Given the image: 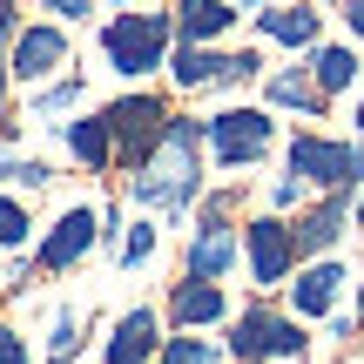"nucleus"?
<instances>
[{
	"label": "nucleus",
	"mask_w": 364,
	"mask_h": 364,
	"mask_svg": "<svg viewBox=\"0 0 364 364\" xmlns=\"http://www.w3.org/2000/svg\"><path fill=\"white\" fill-rule=\"evenodd\" d=\"M122 182H129V203H135V209H149V216H162V223L189 216L196 196L209 189L203 115H182V108H176V122H169V135L156 142V156H149L142 169H129Z\"/></svg>",
	"instance_id": "f257e3e1"
},
{
	"label": "nucleus",
	"mask_w": 364,
	"mask_h": 364,
	"mask_svg": "<svg viewBox=\"0 0 364 364\" xmlns=\"http://www.w3.org/2000/svg\"><path fill=\"white\" fill-rule=\"evenodd\" d=\"M95 48H102V68L115 81H149L169 68V48H176V14L162 7H115L102 27H95Z\"/></svg>",
	"instance_id": "f03ea898"
},
{
	"label": "nucleus",
	"mask_w": 364,
	"mask_h": 364,
	"mask_svg": "<svg viewBox=\"0 0 364 364\" xmlns=\"http://www.w3.org/2000/svg\"><path fill=\"white\" fill-rule=\"evenodd\" d=\"M203 142H209V176L263 169V156L277 149V108H263V102H223V108L203 115Z\"/></svg>",
	"instance_id": "7ed1b4c3"
},
{
	"label": "nucleus",
	"mask_w": 364,
	"mask_h": 364,
	"mask_svg": "<svg viewBox=\"0 0 364 364\" xmlns=\"http://www.w3.org/2000/svg\"><path fill=\"white\" fill-rule=\"evenodd\" d=\"M223 351L236 364H270V358H311V324H304L297 311H277L270 297L243 304V311H230V338H223Z\"/></svg>",
	"instance_id": "20e7f679"
},
{
	"label": "nucleus",
	"mask_w": 364,
	"mask_h": 364,
	"mask_svg": "<svg viewBox=\"0 0 364 364\" xmlns=\"http://www.w3.org/2000/svg\"><path fill=\"white\" fill-rule=\"evenodd\" d=\"M102 115H108V135H115V176H129V169H142V162L156 156V142L169 135L176 102L135 81V88H122L115 102H102Z\"/></svg>",
	"instance_id": "39448f33"
},
{
	"label": "nucleus",
	"mask_w": 364,
	"mask_h": 364,
	"mask_svg": "<svg viewBox=\"0 0 364 364\" xmlns=\"http://www.w3.org/2000/svg\"><path fill=\"white\" fill-rule=\"evenodd\" d=\"M284 169L297 176L311 196H324V189H364V169H358V135L297 129V135L284 142Z\"/></svg>",
	"instance_id": "423d86ee"
},
{
	"label": "nucleus",
	"mask_w": 364,
	"mask_h": 364,
	"mask_svg": "<svg viewBox=\"0 0 364 364\" xmlns=\"http://www.w3.org/2000/svg\"><path fill=\"white\" fill-rule=\"evenodd\" d=\"M304 250H297V230H290V216H277V209H257V216L243 223V270L250 284H257V297H270V290H284L290 277H297Z\"/></svg>",
	"instance_id": "0eeeda50"
},
{
	"label": "nucleus",
	"mask_w": 364,
	"mask_h": 364,
	"mask_svg": "<svg viewBox=\"0 0 364 364\" xmlns=\"http://www.w3.org/2000/svg\"><path fill=\"white\" fill-rule=\"evenodd\" d=\"M358 189H324V196H311V203L290 216V230H297V250H304V263L311 257H338V243L358 230Z\"/></svg>",
	"instance_id": "6e6552de"
},
{
	"label": "nucleus",
	"mask_w": 364,
	"mask_h": 364,
	"mask_svg": "<svg viewBox=\"0 0 364 364\" xmlns=\"http://www.w3.org/2000/svg\"><path fill=\"white\" fill-rule=\"evenodd\" d=\"M68 61H75V48H68V21H27L21 34H14V48H7L14 81H27V88L68 75Z\"/></svg>",
	"instance_id": "1a4fd4ad"
},
{
	"label": "nucleus",
	"mask_w": 364,
	"mask_h": 364,
	"mask_svg": "<svg viewBox=\"0 0 364 364\" xmlns=\"http://www.w3.org/2000/svg\"><path fill=\"white\" fill-rule=\"evenodd\" d=\"M236 263H243V230H236V216L196 209L189 243H182V270H189V277H230Z\"/></svg>",
	"instance_id": "9d476101"
},
{
	"label": "nucleus",
	"mask_w": 364,
	"mask_h": 364,
	"mask_svg": "<svg viewBox=\"0 0 364 364\" xmlns=\"http://www.w3.org/2000/svg\"><path fill=\"white\" fill-rule=\"evenodd\" d=\"M95 243H102V216H95L88 203H75V209H61L54 230L34 243V270H41V277H68Z\"/></svg>",
	"instance_id": "9b49d317"
},
{
	"label": "nucleus",
	"mask_w": 364,
	"mask_h": 364,
	"mask_svg": "<svg viewBox=\"0 0 364 364\" xmlns=\"http://www.w3.org/2000/svg\"><path fill=\"white\" fill-rule=\"evenodd\" d=\"M162 317H169L176 331H216V324H230V290H223V277H189V270H182L169 284Z\"/></svg>",
	"instance_id": "f8f14e48"
},
{
	"label": "nucleus",
	"mask_w": 364,
	"mask_h": 364,
	"mask_svg": "<svg viewBox=\"0 0 364 364\" xmlns=\"http://www.w3.org/2000/svg\"><path fill=\"white\" fill-rule=\"evenodd\" d=\"M257 41H277L290 54H311L324 41V0H277V7H257Z\"/></svg>",
	"instance_id": "ddd939ff"
},
{
	"label": "nucleus",
	"mask_w": 364,
	"mask_h": 364,
	"mask_svg": "<svg viewBox=\"0 0 364 364\" xmlns=\"http://www.w3.org/2000/svg\"><path fill=\"white\" fill-rule=\"evenodd\" d=\"M344 284H351V270H344L338 257H311V263H297V277H290V311L304 317V324H324L331 311H338V297H344Z\"/></svg>",
	"instance_id": "4468645a"
},
{
	"label": "nucleus",
	"mask_w": 364,
	"mask_h": 364,
	"mask_svg": "<svg viewBox=\"0 0 364 364\" xmlns=\"http://www.w3.org/2000/svg\"><path fill=\"white\" fill-rule=\"evenodd\" d=\"M257 102H263V108H277V115H304V122H324L331 95L317 88L311 61H297V68H270V75L257 81Z\"/></svg>",
	"instance_id": "2eb2a0df"
},
{
	"label": "nucleus",
	"mask_w": 364,
	"mask_h": 364,
	"mask_svg": "<svg viewBox=\"0 0 364 364\" xmlns=\"http://www.w3.org/2000/svg\"><path fill=\"white\" fill-rule=\"evenodd\" d=\"M223 68H230V48H209V41H176L169 48V88L176 95H223Z\"/></svg>",
	"instance_id": "dca6fc26"
},
{
	"label": "nucleus",
	"mask_w": 364,
	"mask_h": 364,
	"mask_svg": "<svg viewBox=\"0 0 364 364\" xmlns=\"http://www.w3.org/2000/svg\"><path fill=\"white\" fill-rule=\"evenodd\" d=\"M162 324H169V317H162L156 304L122 311L115 331H108V344H102V358H108V364H156V351H162Z\"/></svg>",
	"instance_id": "f3484780"
},
{
	"label": "nucleus",
	"mask_w": 364,
	"mask_h": 364,
	"mask_svg": "<svg viewBox=\"0 0 364 364\" xmlns=\"http://www.w3.org/2000/svg\"><path fill=\"white\" fill-rule=\"evenodd\" d=\"M176 41H209V48H223V41L243 27V7L236 0H176Z\"/></svg>",
	"instance_id": "a211bd4d"
},
{
	"label": "nucleus",
	"mask_w": 364,
	"mask_h": 364,
	"mask_svg": "<svg viewBox=\"0 0 364 364\" xmlns=\"http://www.w3.org/2000/svg\"><path fill=\"white\" fill-rule=\"evenodd\" d=\"M61 142H68V156H75L88 176H115V135H108L102 108H95V115H68L61 122Z\"/></svg>",
	"instance_id": "6ab92c4d"
},
{
	"label": "nucleus",
	"mask_w": 364,
	"mask_h": 364,
	"mask_svg": "<svg viewBox=\"0 0 364 364\" xmlns=\"http://www.w3.org/2000/svg\"><path fill=\"white\" fill-rule=\"evenodd\" d=\"M304 61H311V75H317V88H324V95H351V88H364V61H358L351 41H317Z\"/></svg>",
	"instance_id": "aec40b11"
},
{
	"label": "nucleus",
	"mask_w": 364,
	"mask_h": 364,
	"mask_svg": "<svg viewBox=\"0 0 364 364\" xmlns=\"http://www.w3.org/2000/svg\"><path fill=\"white\" fill-rule=\"evenodd\" d=\"M81 102H88V75H75V68H68V75H54V81H41V88H34L27 122H54V129H61V115H75Z\"/></svg>",
	"instance_id": "412c9836"
},
{
	"label": "nucleus",
	"mask_w": 364,
	"mask_h": 364,
	"mask_svg": "<svg viewBox=\"0 0 364 364\" xmlns=\"http://www.w3.org/2000/svg\"><path fill=\"white\" fill-rule=\"evenodd\" d=\"M156 250H162V216H149V209H142V216H135L129 230H122L115 257H122V270H142V263L156 257Z\"/></svg>",
	"instance_id": "4be33fe9"
},
{
	"label": "nucleus",
	"mask_w": 364,
	"mask_h": 364,
	"mask_svg": "<svg viewBox=\"0 0 364 364\" xmlns=\"http://www.w3.org/2000/svg\"><path fill=\"white\" fill-rule=\"evenodd\" d=\"M156 364H223V344L209 331H176V338H162Z\"/></svg>",
	"instance_id": "5701e85b"
},
{
	"label": "nucleus",
	"mask_w": 364,
	"mask_h": 364,
	"mask_svg": "<svg viewBox=\"0 0 364 364\" xmlns=\"http://www.w3.org/2000/svg\"><path fill=\"white\" fill-rule=\"evenodd\" d=\"M27 236H34V216H27V203L0 196V250H21Z\"/></svg>",
	"instance_id": "b1692460"
},
{
	"label": "nucleus",
	"mask_w": 364,
	"mask_h": 364,
	"mask_svg": "<svg viewBox=\"0 0 364 364\" xmlns=\"http://www.w3.org/2000/svg\"><path fill=\"white\" fill-rule=\"evenodd\" d=\"M0 182H21V189H48L54 182V162H34V156H0Z\"/></svg>",
	"instance_id": "393cba45"
},
{
	"label": "nucleus",
	"mask_w": 364,
	"mask_h": 364,
	"mask_svg": "<svg viewBox=\"0 0 364 364\" xmlns=\"http://www.w3.org/2000/svg\"><path fill=\"white\" fill-rule=\"evenodd\" d=\"M75 351H81V317L61 311V317H54V331H48V364H68Z\"/></svg>",
	"instance_id": "a878e982"
},
{
	"label": "nucleus",
	"mask_w": 364,
	"mask_h": 364,
	"mask_svg": "<svg viewBox=\"0 0 364 364\" xmlns=\"http://www.w3.org/2000/svg\"><path fill=\"white\" fill-rule=\"evenodd\" d=\"M304 203H311V189H304V182L297 176H270V209H277V216H290V209H304Z\"/></svg>",
	"instance_id": "bb28decb"
},
{
	"label": "nucleus",
	"mask_w": 364,
	"mask_h": 364,
	"mask_svg": "<svg viewBox=\"0 0 364 364\" xmlns=\"http://www.w3.org/2000/svg\"><path fill=\"white\" fill-rule=\"evenodd\" d=\"M34 7L54 14V21H68V27H75V21H95V0H34Z\"/></svg>",
	"instance_id": "cd10ccee"
},
{
	"label": "nucleus",
	"mask_w": 364,
	"mask_h": 364,
	"mask_svg": "<svg viewBox=\"0 0 364 364\" xmlns=\"http://www.w3.org/2000/svg\"><path fill=\"white\" fill-rule=\"evenodd\" d=\"M0 364H27V338L0 324Z\"/></svg>",
	"instance_id": "c85d7f7f"
},
{
	"label": "nucleus",
	"mask_w": 364,
	"mask_h": 364,
	"mask_svg": "<svg viewBox=\"0 0 364 364\" xmlns=\"http://www.w3.org/2000/svg\"><path fill=\"white\" fill-rule=\"evenodd\" d=\"M338 7H344V27H351V41L364 48V0H338Z\"/></svg>",
	"instance_id": "c756f323"
},
{
	"label": "nucleus",
	"mask_w": 364,
	"mask_h": 364,
	"mask_svg": "<svg viewBox=\"0 0 364 364\" xmlns=\"http://www.w3.org/2000/svg\"><path fill=\"white\" fill-rule=\"evenodd\" d=\"M14 34H21V14H14V7H0V48H14Z\"/></svg>",
	"instance_id": "7c9ffc66"
},
{
	"label": "nucleus",
	"mask_w": 364,
	"mask_h": 364,
	"mask_svg": "<svg viewBox=\"0 0 364 364\" xmlns=\"http://www.w3.org/2000/svg\"><path fill=\"white\" fill-rule=\"evenodd\" d=\"M7 88H14V68H7V48H0V108H7Z\"/></svg>",
	"instance_id": "2f4dec72"
},
{
	"label": "nucleus",
	"mask_w": 364,
	"mask_h": 364,
	"mask_svg": "<svg viewBox=\"0 0 364 364\" xmlns=\"http://www.w3.org/2000/svg\"><path fill=\"white\" fill-rule=\"evenodd\" d=\"M351 135L364 142V88H358V115H351Z\"/></svg>",
	"instance_id": "473e14b6"
},
{
	"label": "nucleus",
	"mask_w": 364,
	"mask_h": 364,
	"mask_svg": "<svg viewBox=\"0 0 364 364\" xmlns=\"http://www.w3.org/2000/svg\"><path fill=\"white\" fill-rule=\"evenodd\" d=\"M236 7H243V14H257V7H277V0H236Z\"/></svg>",
	"instance_id": "72a5a7b5"
},
{
	"label": "nucleus",
	"mask_w": 364,
	"mask_h": 364,
	"mask_svg": "<svg viewBox=\"0 0 364 364\" xmlns=\"http://www.w3.org/2000/svg\"><path fill=\"white\" fill-rule=\"evenodd\" d=\"M108 7H156V0H108Z\"/></svg>",
	"instance_id": "f704fd0d"
},
{
	"label": "nucleus",
	"mask_w": 364,
	"mask_h": 364,
	"mask_svg": "<svg viewBox=\"0 0 364 364\" xmlns=\"http://www.w3.org/2000/svg\"><path fill=\"white\" fill-rule=\"evenodd\" d=\"M351 216H358V230H364V189H358V209H351Z\"/></svg>",
	"instance_id": "c9c22d12"
},
{
	"label": "nucleus",
	"mask_w": 364,
	"mask_h": 364,
	"mask_svg": "<svg viewBox=\"0 0 364 364\" xmlns=\"http://www.w3.org/2000/svg\"><path fill=\"white\" fill-rule=\"evenodd\" d=\"M358 324H364V284H358Z\"/></svg>",
	"instance_id": "e433bc0d"
}]
</instances>
